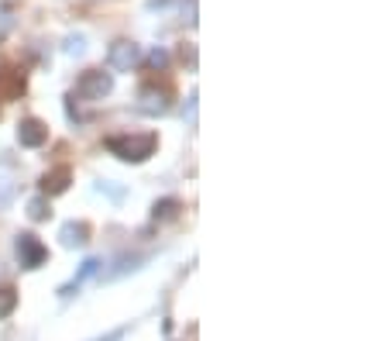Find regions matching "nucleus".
<instances>
[{
  "label": "nucleus",
  "instance_id": "18",
  "mask_svg": "<svg viewBox=\"0 0 385 341\" xmlns=\"http://www.w3.org/2000/svg\"><path fill=\"white\" fill-rule=\"evenodd\" d=\"M169 4H173V0H148L145 7H148V11H162V7H169Z\"/></svg>",
  "mask_w": 385,
  "mask_h": 341
},
{
  "label": "nucleus",
  "instance_id": "11",
  "mask_svg": "<svg viewBox=\"0 0 385 341\" xmlns=\"http://www.w3.org/2000/svg\"><path fill=\"white\" fill-rule=\"evenodd\" d=\"M28 218H31L35 224H41V221H48V218H52V203H48V197H45V193L28 200Z\"/></svg>",
  "mask_w": 385,
  "mask_h": 341
},
{
  "label": "nucleus",
  "instance_id": "3",
  "mask_svg": "<svg viewBox=\"0 0 385 341\" xmlns=\"http://www.w3.org/2000/svg\"><path fill=\"white\" fill-rule=\"evenodd\" d=\"M14 255H18L21 269H38V265H45V259H48V248L41 245L38 235L21 231L18 238H14Z\"/></svg>",
  "mask_w": 385,
  "mask_h": 341
},
{
  "label": "nucleus",
  "instance_id": "6",
  "mask_svg": "<svg viewBox=\"0 0 385 341\" xmlns=\"http://www.w3.org/2000/svg\"><path fill=\"white\" fill-rule=\"evenodd\" d=\"M48 141V124H41L38 118H24L18 124V145L24 148H41Z\"/></svg>",
  "mask_w": 385,
  "mask_h": 341
},
{
  "label": "nucleus",
  "instance_id": "2",
  "mask_svg": "<svg viewBox=\"0 0 385 341\" xmlns=\"http://www.w3.org/2000/svg\"><path fill=\"white\" fill-rule=\"evenodd\" d=\"M111 93H114V76L103 73V69H86L76 80V93L73 97L96 103V101H103V97H111Z\"/></svg>",
  "mask_w": 385,
  "mask_h": 341
},
{
  "label": "nucleus",
  "instance_id": "10",
  "mask_svg": "<svg viewBox=\"0 0 385 341\" xmlns=\"http://www.w3.org/2000/svg\"><path fill=\"white\" fill-rule=\"evenodd\" d=\"M179 210H183V203L175 200V197H165V200H155V207H152V221H155V224L175 221V218H179Z\"/></svg>",
  "mask_w": 385,
  "mask_h": 341
},
{
  "label": "nucleus",
  "instance_id": "1",
  "mask_svg": "<svg viewBox=\"0 0 385 341\" xmlns=\"http://www.w3.org/2000/svg\"><path fill=\"white\" fill-rule=\"evenodd\" d=\"M107 145V152L117 156L120 162H145L155 156V148H158V135L155 131H145V135H111V138L103 141Z\"/></svg>",
  "mask_w": 385,
  "mask_h": 341
},
{
  "label": "nucleus",
  "instance_id": "14",
  "mask_svg": "<svg viewBox=\"0 0 385 341\" xmlns=\"http://www.w3.org/2000/svg\"><path fill=\"white\" fill-rule=\"evenodd\" d=\"M141 262H145V255H131V259H120V262H117V269H111V273H107V280H117V276H124L128 269H138Z\"/></svg>",
  "mask_w": 385,
  "mask_h": 341
},
{
  "label": "nucleus",
  "instance_id": "13",
  "mask_svg": "<svg viewBox=\"0 0 385 341\" xmlns=\"http://www.w3.org/2000/svg\"><path fill=\"white\" fill-rule=\"evenodd\" d=\"M62 52H66V56H73V59L83 56V52H86V35H69L66 45H62Z\"/></svg>",
  "mask_w": 385,
  "mask_h": 341
},
{
  "label": "nucleus",
  "instance_id": "17",
  "mask_svg": "<svg viewBox=\"0 0 385 341\" xmlns=\"http://www.w3.org/2000/svg\"><path fill=\"white\" fill-rule=\"evenodd\" d=\"M183 118L190 121V124H196V93H190V103H186V111H183Z\"/></svg>",
  "mask_w": 385,
  "mask_h": 341
},
{
  "label": "nucleus",
  "instance_id": "8",
  "mask_svg": "<svg viewBox=\"0 0 385 341\" xmlns=\"http://www.w3.org/2000/svg\"><path fill=\"white\" fill-rule=\"evenodd\" d=\"M58 241L62 248H83L90 241V224L86 221H66L58 228Z\"/></svg>",
  "mask_w": 385,
  "mask_h": 341
},
{
  "label": "nucleus",
  "instance_id": "16",
  "mask_svg": "<svg viewBox=\"0 0 385 341\" xmlns=\"http://www.w3.org/2000/svg\"><path fill=\"white\" fill-rule=\"evenodd\" d=\"M148 66H152V69H165V66H169V52H165L162 45H155L152 52H148Z\"/></svg>",
  "mask_w": 385,
  "mask_h": 341
},
{
  "label": "nucleus",
  "instance_id": "7",
  "mask_svg": "<svg viewBox=\"0 0 385 341\" xmlns=\"http://www.w3.org/2000/svg\"><path fill=\"white\" fill-rule=\"evenodd\" d=\"M69 183H73V169L69 166H56V169H48L41 176V193L45 197H58V193L69 190Z\"/></svg>",
  "mask_w": 385,
  "mask_h": 341
},
{
  "label": "nucleus",
  "instance_id": "4",
  "mask_svg": "<svg viewBox=\"0 0 385 341\" xmlns=\"http://www.w3.org/2000/svg\"><path fill=\"white\" fill-rule=\"evenodd\" d=\"M138 111L145 114V118H162V114H169V90H158V86H141L138 90Z\"/></svg>",
  "mask_w": 385,
  "mask_h": 341
},
{
  "label": "nucleus",
  "instance_id": "19",
  "mask_svg": "<svg viewBox=\"0 0 385 341\" xmlns=\"http://www.w3.org/2000/svg\"><path fill=\"white\" fill-rule=\"evenodd\" d=\"M120 338H124V327H117V331H111L107 338H100V341H120Z\"/></svg>",
  "mask_w": 385,
  "mask_h": 341
},
{
  "label": "nucleus",
  "instance_id": "15",
  "mask_svg": "<svg viewBox=\"0 0 385 341\" xmlns=\"http://www.w3.org/2000/svg\"><path fill=\"white\" fill-rule=\"evenodd\" d=\"M14 193H18V186H14L11 180H4V176H0V210H7V207H11Z\"/></svg>",
  "mask_w": 385,
  "mask_h": 341
},
{
  "label": "nucleus",
  "instance_id": "12",
  "mask_svg": "<svg viewBox=\"0 0 385 341\" xmlns=\"http://www.w3.org/2000/svg\"><path fill=\"white\" fill-rule=\"evenodd\" d=\"M18 310V290L14 286H0V321L11 317Z\"/></svg>",
  "mask_w": 385,
  "mask_h": 341
},
{
  "label": "nucleus",
  "instance_id": "9",
  "mask_svg": "<svg viewBox=\"0 0 385 341\" xmlns=\"http://www.w3.org/2000/svg\"><path fill=\"white\" fill-rule=\"evenodd\" d=\"M96 273H100V259H86V262H83V269H79L76 276H73V283H66V286L58 290V297H73L79 286L90 280V276H96Z\"/></svg>",
  "mask_w": 385,
  "mask_h": 341
},
{
  "label": "nucleus",
  "instance_id": "5",
  "mask_svg": "<svg viewBox=\"0 0 385 341\" xmlns=\"http://www.w3.org/2000/svg\"><path fill=\"white\" fill-rule=\"evenodd\" d=\"M107 62H111V69H117V73H131L138 62H141V49H138L131 39H120V41H114V45H111Z\"/></svg>",
  "mask_w": 385,
  "mask_h": 341
}]
</instances>
